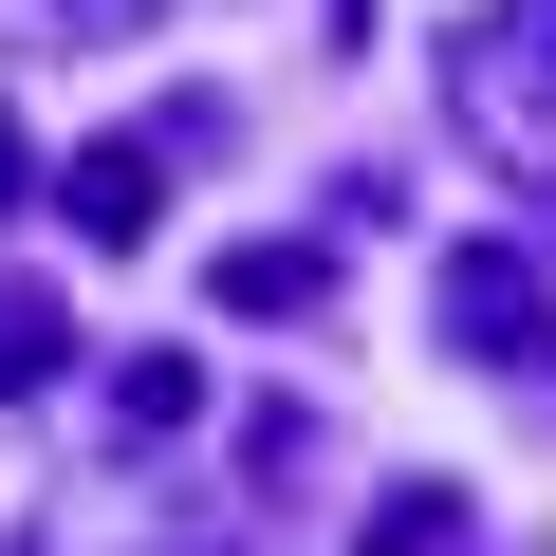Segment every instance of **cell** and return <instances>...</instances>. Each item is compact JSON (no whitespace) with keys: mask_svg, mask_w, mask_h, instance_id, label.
Returning a JSON list of instances; mask_svg holds the SVG:
<instances>
[{"mask_svg":"<svg viewBox=\"0 0 556 556\" xmlns=\"http://www.w3.org/2000/svg\"><path fill=\"white\" fill-rule=\"evenodd\" d=\"M75 223H93V241H130V223H149V167H130V149H93V186H75Z\"/></svg>","mask_w":556,"mask_h":556,"instance_id":"cell-1","label":"cell"}]
</instances>
